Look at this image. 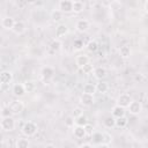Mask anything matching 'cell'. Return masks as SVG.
Wrapping results in <instances>:
<instances>
[{
    "instance_id": "6da1fadb",
    "label": "cell",
    "mask_w": 148,
    "mask_h": 148,
    "mask_svg": "<svg viewBox=\"0 0 148 148\" xmlns=\"http://www.w3.org/2000/svg\"><path fill=\"white\" fill-rule=\"evenodd\" d=\"M37 131H38V127H37V125L34 121H27L22 126V133H23V135L25 138L34 136L37 133Z\"/></svg>"
},
{
    "instance_id": "7a4b0ae2",
    "label": "cell",
    "mask_w": 148,
    "mask_h": 148,
    "mask_svg": "<svg viewBox=\"0 0 148 148\" xmlns=\"http://www.w3.org/2000/svg\"><path fill=\"white\" fill-rule=\"evenodd\" d=\"M0 126H1L2 131L10 132V131H13L15 128V120H14L13 117H5V118L1 119Z\"/></svg>"
},
{
    "instance_id": "3957f363",
    "label": "cell",
    "mask_w": 148,
    "mask_h": 148,
    "mask_svg": "<svg viewBox=\"0 0 148 148\" xmlns=\"http://www.w3.org/2000/svg\"><path fill=\"white\" fill-rule=\"evenodd\" d=\"M58 9L62 13H72L73 12V1L71 0H60L58 2Z\"/></svg>"
},
{
    "instance_id": "277c9868",
    "label": "cell",
    "mask_w": 148,
    "mask_h": 148,
    "mask_svg": "<svg viewBox=\"0 0 148 148\" xmlns=\"http://www.w3.org/2000/svg\"><path fill=\"white\" fill-rule=\"evenodd\" d=\"M132 101L133 99H132V97L128 94H120L118 96V98H117V105L126 109V108H128V105L131 104Z\"/></svg>"
},
{
    "instance_id": "5b68a950",
    "label": "cell",
    "mask_w": 148,
    "mask_h": 148,
    "mask_svg": "<svg viewBox=\"0 0 148 148\" xmlns=\"http://www.w3.org/2000/svg\"><path fill=\"white\" fill-rule=\"evenodd\" d=\"M9 108H10L12 113L18 114V113H21V112L24 110V104H23V102H22V101L16 99V101L12 102V104L9 105Z\"/></svg>"
},
{
    "instance_id": "8992f818",
    "label": "cell",
    "mask_w": 148,
    "mask_h": 148,
    "mask_svg": "<svg viewBox=\"0 0 148 148\" xmlns=\"http://www.w3.org/2000/svg\"><path fill=\"white\" fill-rule=\"evenodd\" d=\"M90 27V23L88 20L86 18H81V20H77L76 23H75V28L79 32H86Z\"/></svg>"
},
{
    "instance_id": "52a82bcc",
    "label": "cell",
    "mask_w": 148,
    "mask_h": 148,
    "mask_svg": "<svg viewBox=\"0 0 148 148\" xmlns=\"http://www.w3.org/2000/svg\"><path fill=\"white\" fill-rule=\"evenodd\" d=\"M127 109H128L130 113H132V114H139L142 111V104H141V102L132 101Z\"/></svg>"
},
{
    "instance_id": "ba28073f",
    "label": "cell",
    "mask_w": 148,
    "mask_h": 148,
    "mask_svg": "<svg viewBox=\"0 0 148 148\" xmlns=\"http://www.w3.org/2000/svg\"><path fill=\"white\" fill-rule=\"evenodd\" d=\"M53 74H54V71L52 67L50 66H44L42 69H40V76L45 80V81H49L53 77Z\"/></svg>"
},
{
    "instance_id": "9c48e42d",
    "label": "cell",
    "mask_w": 148,
    "mask_h": 148,
    "mask_svg": "<svg viewBox=\"0 0 148 148\" xmlns=\"http://www.w3.org/2000/svg\"><path fill=\"white\" fill-rule=\"evenodd\" d=\"M15 20L12 16H5L1 18V27L5 28L6 30H12L14 24H15Z\"/></svg>"
},
{
    "instance_id": "30bf717a",
    "label": "cell",
    "mask_w": 148,
    "mask_h": 148,
    "mask_svg": "<svg viewBox=\"0 0 148 148\" xmlns=\"http://www.w3.org/2000/svg\"><path fill=\"white\" fill-rule=\"evenodd\" d=\"M95 102V98H94V95H89V94H82L80 96V103L84 106H89L91 105L92 103Z\"/></svg>"
},
{
    "instance_id": "8fae6325",
    "label": "cell",
    "mask_w": 148,
    "mask_h": 148,
    "mask_svg": "<svg viewBox=\"0 0 148 148\" xmlns=\"http://www.w3.org/2000/svg\"><path fill=\"white\" fill-rule=\"evenodd\" d=\"M12 31L14 34H16V35H22L25 31V23L23 21H16L14 27H13V29H12Z\"/></svg>"
},
{
    "instance_id": "7c38bea8",
    "label": "cell",
    "mask_w": 148,
    "mask_h": 148,
    "mask_svg": "<svg viewBox=\"0 0 148 148\" xmlns=\"http://www.w3.org/2000/svg\"><path fill=\"white\" fill-rule=\"evenodd\" d=\"M0 81L2 84H7L10 83L13 81V73L9 71H2L0 74Z\"/></svg>"
},
{
    "instance_id": "4fadbf2b",
    "label": "cell",
    "mask_w": 148,
    "mask_h": 148,
    "mask_svg": "<svg viewBox=\"0 0 148 148\" xmlns=\"http://www.w3.org/2000/svg\"><path fill=\"white\" fill-rule=\"evenodd\" d=\"M89 61H90V60H89V57L86 56V54H80V56H77L76 59H75V64H76V66H77L79 68H82L83 66L88 65Z\"/></svg>"
},
{
    "instance_id": "5bb4252c",
    "label": "cell",
    "mask_w": 148,
    "mask_h": 148,
    "mask_svg": "<svg viewBox=\"0 0 148 148\" xmlns=\"http://www.w3.org/2000/svg\"><path fill=\"white\" fill-rule=\"evenodd\" d=\"M25 92H27V91H25L24 84H22V83H16V84H14V87H13V94H14L16 97H22V96H24Z\"/></svg>"
},
{
    "instance_id": "9a60e30c",
    "label": "cell",
    "mask_w": 148,
    "mask_h": 148,
    "mask_svg": "<svg viewBox=\"0 0 148 148\" xmlns=\"http://www.w3.org/2000/svg\"><path fill=\"white\" fill-rule=\"evenodd\" d=\"M15 147L16 148H30V141H29V139L21 136L18 139H16Z\"/></svg>"
},
{
    "instance_id": "2e32d148",
    "label": "cell",
    "mask_w": 148,
    "mask_h": 148,
    "mask_svg": "<svg viewBox=\"0 0 148 148\" xmlns=\"http://www.w3.org/2000/svg\"><path fill=\"white\" fill-rule=\"evenodd\" d=\"M111 116L114 117V118H120V117H124L125 116V109L119 106V105H114L111 110Z\"/></svg>"
},
{
    "instance_id": "e0dca14e",
    "label": "cell",
    "mask_w": 148,
    "mask_h": 148,
    "mask_svg": "<svg viewBox=\"0 0 148 148\" xmlns=\"http://www.w3.org/2000/svg\"><path fill=\"white\" fill-rule=\"evenodd\" d=\"M73 134H74V136H75L76 139H83V138L87 135L86 130H84V127H82V126H74V127H73Z\"/></svg>"
},
{
    "instance_id": "ac0fdd59",
    "label": "cell",
    "mask_w": 148,
    "mask_h": 148,
    "mask_svg": "<svg viewBox=\"0 0 148 148\" xmlns=\"http://www.w3.org/2000/svg\"><path fill=\"white\" fill-rule=\"evenodd\" d=\"M92 73H94V76H95L97 80H101V81H102V79H104V77L106 76V71H105V68H103V67H96Z\"/></svg>"
},
{
    "instance_id": "d6986e66",
    "label": "cell",
    "mask_w": 148,
    "mask_h": 148,
    "mask_svg": "<svg viewBox=\"0 0 148 148\" xmlns=\"http://www.w3.org/2000/svg\"><path fill=\"white\" fill-rule=\"evenodd\" d=\"M67 32H68V28L66 24H59L56 28V36L57 37H62V36L67 35Z\"/></svg>"
},
{
    "instance_id": "ffe728a7",
    "label": "cell",
    "mask_w": 148,
    "mask_h": 148,
    "mask_svg": "<svg viewBox=\"0 0 148 148\" xmlns=\"http://www.w3.org/2000/svg\"><path fill=\"white\" fill-rule=\"evenodd\" d=\"M61 46H62V44H61V42L59 39H53L51 42V44H50V52L51 53H56L61 49Z\"/></svg>"
},
{
    "instance_id": "44dd1931",
    "label": "cell",
    "mask_w": 148,
    "mask_h": 148,
    "mask_svg": "<svg viewBox=\"0 0 148 148\" xmlns=\"http://www.w3.org/2000/svg\"><path fill=\"white\" fill-rule=\"evenodd\" d=\"M83 9H84V3H83V1H81V0H75V1H73V12H74L75 14L81 13Z\"/></svg>"
},
{
    "instance_id": "7402d4cb",
    "label": "cell",
    "mask_w": 148,
    "mask_h": 148,
    "mask_svg": "<svg viewBox=\"0 0 148 148\" xmlns=\"http://www.w3.org/2000/svg\"><path fill=\"white\" fill-rule=\"evenodd\" d=\"M119 53H120V57H121V58L126 59V58H130V56H131L132 51H131V47H130L128 45H124V46H121V47H120Z\"/></svg>"
},
{
    "instance_id": "603a6c76",
    "label": "cell",
    "mask_w": 148,
    "mask_h": 148,
    "mask_svg": "<svg viewBox=\"0 0 148 148\" xmlns=\"http://www.w3.org/2000/svg\"><path fill=\"white\" fill-rule=\"evenodd\" d=\"M83 92L84 94H89V95H94L96 91V84H92V83H86L83 86Z\"/></svg>"
},
{
    "instance_id": "cb8c5ba5",
    "label": "cell",
    "mask_w": 148,
    "mask_h": 148,
    "mask_svg": "<svg viewBox=\"0 0 148 148\" xmlns=\"http://www.w3.org/2000/svg\"><path fill=\"white\" fill-rule=\"evenodd\" d=\"M108 89H109V86H108L106 82H104V81H99L98 83H96V91H97V92L104 94V92L108 91Z\"/></svg>"
},
{
    "instance_id": "d4e9b609",
    "label": "cell",
    "mask_w": 148,
    "mask_h": 148,
    "mask_svg": "<svg viewBox=\"0 0 148 148\" xmlns=\"http://www.w3.org/2000/svg\"><path fill=\"white\" fill-rule=\"evenodd\" d=\"M62 16H64V13L60 12L59 9H54L52 10L51 13V18L54 21V22H60L62 20Z\"/></svg>"
},
{
    "instance_id": "484cf974",
    "label": "cell",
    "mask_w": 148,
    "mask_h": 148,
    "mask_svg": "<svg viewBox=\"0 0 148 148\" xmlns=\"http://www.w3.org/2000/svg\"><path fill=\"white\" fill-rule=\"evenodd\" d=\"M128 124V119L124 116V117H120V118H116V127L118 128H124L126 127Z\"/></svg>"
},
{
    "instance_id": "4316f807",
    "label": "cell",
    "mask_w": 148,
    "mask_h": 148,
    "mask_svg": "<svg viewBox=\"0 0 148 148\" xmlns=\"http://www.w3.org/2000/svg\"><path fill=\"white\" fill-rule=\"evenodd\" d=\"M74 119H75V126H82V127H84L87 124H89L88 123V118L84 114H82V116H80L77 118H74Z\"/></svg>"
},
{
    "instance_id": "83f0119b",
    "label": "cell",
    "mask_w": 148,
    "mask_h": 148,
    "mask_svg": "<svg viewBox=\"0 0 148 148\" xmlns=\"http://www.w3.org/2000/svg\"><path fill=\"white\" fill-rule=\"evenodd\" d=\"M104 126L106 128H112L116 126V118L112 117V116H109L104 119Z\"/></svg>"
},
{
    "instance_id": "f1b7e54d",
    "label": "cell",
    "mask_w": 148,
    "mask_h": 148,
    "mask_svg": "<svg viewBox=\"0 0 148 148\" xmlns=\"http://www.w3.org/2000/svg\"><path fill=\"white\" fill-rule=\"evenodd\" d=\"M23 84H24V88H25V91H27V92H32V91L35 90V88H36L35 82H34V81H31V80L25 81Z\"/></svg>"
},
{
    "instance_id": "f546056e",
    "label": "cell",
    "mask_w": 148,
    "mask_h": 148,
    "mask_svg": "<svg viewBox=\"0 0 148 148\" xmlns=\"http://www.w3.org/2000/svg\"><path fill=\"white\" fill-rule=\"evenodd\" d=\"M87 50L89 52H96L98 50V44L96 40H89L87 44Z\"/></svg>"
},
{
    "instance_id": "4dcf8cb0",
    "label": "cell",
    "mask_w": 148,
    "mask_h": 148,
    "mask_svg": "<svg viewBox=\"0 0 148 148\" xmlns=\"http://www.w3.org/2000/svg\"><path fill=\"white\" fill-rule=\"evenodd\" d=\"M104 136L102 133H92V142L94 143H103Z\"/></svg>"
},
{
    "instance_id": "1f68e13d",
    "label": "cell",
    "mask_w": 148,
    "mask_h": 148,
    "mask_svg": "<svg viewBox=\"0 0 148 148\" xmlns=\"http://www.w3.org/2000/svg\"><path fill=\"white\" fill-rule=\"evenodd\" d=\"M81 69H82V72H83L84 74H90V73H92V72H94V69H95V68H94V67H92V65L89 62L88 65L83 66Z\"/></svg>"
},
{
    "instance_id": "d6a6232c",
    "label": "cell",
    "mask_w": 148,
    "mask_h": 148,
    "mask_svg": "<svg viewBox=\"0 0 148 148\" xmlns=\"http://www.w3.org/2000/svg\"><path fill=\"white\" fill-rule=\"evenodd\" d=\"M73 45H74V49H75V50L80 51V50L83 49V40H82V39H75Z\"/></svg>"
},
{
    "instance_id": "836d02e7",
    "label": "cell",
    "mask_w": 148,
    "mask_h": 148,
    "mask_svg": "<svg viewBox=\"0 0 148 148\" xmlns=\"http://www.w3.org/2000/svg\"><path fill=\"white\" fill-rule=\"evenodd\" d=\"M65 124H66V126H68V127H74V125H75V119H74V117L72 116V117H67V119L65 120Z\"/></svg>"
},
{
    "instance_id": "e575fe53",
    "label": "cell",
    "mask_w": 148,
    "mask_h": 148,
    "mask_svg": "<svg viewBox=\"0 0 148 148\" xmlns=\"http://www.w3.org/2000/svg\"><path fill=\"white\" fill-rule=\"evenodd\" d=\"M10 114H12V111H10V108H9V106L2 108V112H1L2 118H5V117H12Z\"/></svg>"
},
{
    "instance_id": "d590c367",
    "label": "cell",
    "mask_w": 148,
    "mask_h": 148,
    "mask_svg": "<svg viewBox=\"0 0 148 148\" xmlns=\"http://www.w3.org/2000/svg\"><path fill=\"white\" fill-rule=\"evenodd\" d=\"M84 130H86L87 135H92V132H94V126H92V125L87 124V125L84 126Z\"/></svg>"
},
{
    "instance_id": "8d00e7d4",
    "label": "cell",
    "mask_w": 148,
    "mask_h": 148,
    "mask_svg": "<svg viewBox=\"0 0 148 148\" xmlns=\"http://www.w3.org/2000/svg\"><path fill=\"white\" fill-rule=\"evenodd\" d=\"M82 114H83V112H82V110L80 108H75L74 109V111H73V117L74 118H77V117H80Z\"/></svg>"
},
{
    "instance_id": "74e56055",
    "label": "cell",
    "mask_w": 148,
    "mask_h": 148,
    "mask_svg": "<svg viewBox=\"0 0 148 148\" xmlns=\"http://www.w3.org/2000/svg\"><path fill=\"white\" fill-rule=\"evenodd\" d=\"M103 136H104L103 143H109V142H110V139H111V135L108 134V133H103Z\"/></svg>"
},
{
    "instance_id": "f35d334b",
    "label": "cell",
    "mask_w": 148,
    "mask_h": 148,
    "mask_svg": "<svg viewBox=\"0 0 148 148\" xmlns=\"http://www.w3.org/2000/svg\"><path fill=\"white\" fill-rule=\"evenodd\" d=\"M80 148H92V146L90 143H83L80 146Z\"/></svg>"
},
{
    "instance_id": "ab89813d",
    "label": "cell",
    "mask_w": 148,
    "mask_h": 148,
    "mask_svg": "<svg viewBox=\"0 0 148 148\" xmlns=\"http://www.w3.org/2000/svg\"><path fill=\"white\" fill-rule=\"evenodd\" d=\"M44 148H56V146L54 145H46Z\"/></svg>"
},
{
    "instance_id": "60d3db41",
    "label": "cell",
    "mask_w": 148,
    "mask_h": 148,
    "mask_svg": "<svg viewBox=\"0 0 148 148\" xmlns=\"http://www.w3.org/2000/svg\"><path fill=\"white\" fill-rule=\"evenodd\" d=\"M145 10L148 13V1H146V2H145Z\"/></svg>"
}]
</instances>
